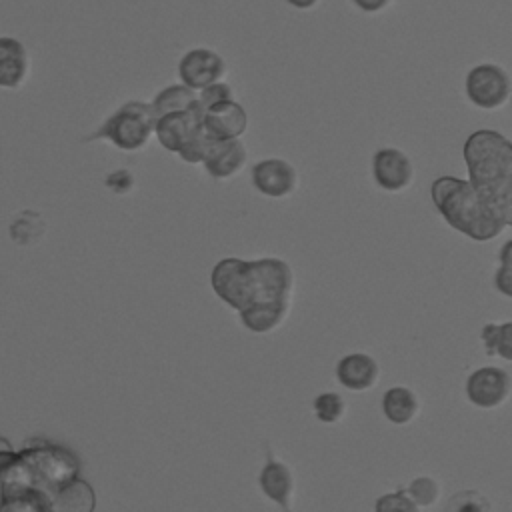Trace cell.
Here are the masks:
<instances>
[{
  "label": "cell",
  "mask_w": 512,
  "mask_h": 512,
  "mask_svg": "<svg viewBox=\"0 0 512 512\" xmlns=\"http://www.w3.org/2000/svg\"><path fill=\"white\" fill-rule=\"evenodd\" d=\"M226 72V60L212 48H192L178 62L180 82L196 92L212 82L224 80Z\"/></svg>",
  "instance_id": "cell-11"
},
{
  "label": "cell",
  "mask_w": 512,
  "mask_h": 512,
  "mask_svg": "<svg viewBox=\"0 0 512 512\" xmlns=\"http://www.w3.org/2000/svg\"><path fill=\"white\" fill-rule=\"evenodd\" d=\"M404 488L410 494V498L414 500V504L418 506V510L420 508H432L440 500V494H442L440 482L432 476H416Z\"/></svg>",
  "instance_id": "cell-23"
},
{
  "label": "cell",
  "mask_w": 512,
  "mask_h": 512,
  "mask_svg": "<svg viewBox=\"0 0 512 512\" xmlns=\"http://www.w3.org/2000/svg\"><path fill=\"white\" fill-rule=\"evenodd\" d=\"M480 340L488 356H498L504 362H512V320L484 324L480 330Z\"/></svg>",
  "instance_id": "cell-21"
},
{
  "label": "cell",
  "mask_w": 512,
  "mask_h": 512,
  "mask_svg": "<svg viewBox=\"0 0 512 512\" xmlns=\"http://www.w3.org/2000/svg\"><path fill=\"white\" fill-rule=\"evenodd\" d=\"M232 98H234V90L224 80L212 82V84L204 86L202 90H198V102H200L202 108H210L218 102H226V100H232Z\"/></svg>",
  "instance_id": "cell-27"
},
{
  "label": "cell",
  "mask_w": 512,
  "mask_h": 512,
  "mask_svg": "<svg viewBox=\"0 0 512 512\" xmlns=\"http://www.w3.org/2000/svg\"><path fill=\"white\" fill-rule=\"evenodd\" d=\"M250 178L256 192L274 200L292 196L300 184L296 166L284 158H264L256 162L250 170Z\"/></svg>",
  "instance_id": "cell-10"
},
{
  "label": "cell",
  "mask_w": 512,
  "mask_h": 512,
  "mask_svg": "<svg viewBox=\"0 0 512 512\" xmlns=\"http://www.w3.org/2000/svg\"><path fill=\"white\" fill-rule=\"evenodd\" d=\"M156 114L152 104L130 100L122 104L88 140H108L124 152L140 150L154 134Z\"/></svg>",
  "instance_id": "cell-5"
},
{
  "label": "cell",
  "mask_w": 512,
  "mask_h": 512,
  "mask_svg": "<svg viewBox=\"0 0 512 512\" xmlns=\"http://www.w3.org/2000/svg\"><path fill=\"white\" fill-rule=\"evenodd\" d=\"M212 142H214V138H210V136L202 130L194 140H190V142L178 152V156H180L186 164H202V162L206 160L210 148H212Z\"/></svg>",
  "instance_id": "cell-26"
},
{
  "label": "cell",
  "mask_w": 512,
  "mask_h": 512,
  "mask_svg": "<svg viewBox=\"0 0 512 512\" xmlns=\"http://www.w3.org/2000/svg\"><path fill=\"white\" fill-rule=\"evenodd\" d=\"M152 104V110L158 116H164L168 112H176V110H186V108H192L198 104V92L192 90L190 86L186 84H170L166 88H162L154 100L150 102Z\"/></svg>",
  "instance_id": "cell-20"
},
{
  "label": "cell",
  "mask_w": 512,
  "mask_h": 512,
  "mask_svg": "<svg viewBox=\"0 0 512 512\" xmlns=\"http://www.w3.org/2000/svg\"><path fill=\"white\" fill-rule=\"evenodd\" d=\"M464 92L472 106L494 112L504 108L512 98V78L502 66L494 62H482L468 70Z\"/></svg>",
  "instance_id": "cell-6"
},
{
  "label": "cell",
  "mask_w": 512,
  "mask_h": 512,
  "mask_svg": "<svg viewBox=\"0 0 512 512\" xmlns=\"http://www.w3.org/2000/svg\"><path fill=\"white\" fill-rule=\"evenodd\" d=\"M202 116H204V108L200 106V102L192 108L158 116L154 134L160 146L168 152L178 154L190 140H194L204 130Z\"/></svg>",
  "instance_id": "cell-8"
},
{
  "label": "cell",
  "mask_w": 512,
  "mask_h": 512,
  "mask_svg": "<svg viewBox=\"0 0 512 512\" xmlns=\"http://www.w3.org/2000/svg\"><path fill=\"white\" fill-rule=\"evenodd\" d=\"M312 410L318 422L322 424H338L348 410V404L338 392H322L314 398Z\"/></svg>",
  "instance_id": "cell-22"
},
{
  "label": "cell",
  "mask_w": 512,
  "mask_h": 512,
  "mask_svg": "<svg viewBox=\"0 0 512 512\" xmlns=\"http://www.w3.org/2000/svg\"><path fill=\"white\" fill-rule=\"evenodd\" d=\"M338 384L350 392H368L380 380V364L368 352H350L336 362Z\"/></svg>",
  "instance_id": "cell-14"
},
{
  "label": "cell",
  "mask_w": 512,
  "mask_h": 512,
  "mask_svg": "<svg viewBox=\"0 0 512 512\" xmlns=\"http://www.w3.org/2000/svg\"><path fill=\"white\" fill-rule=\"evenodd\" d=\"M292 302H270L238 312L240 324L252 334L276 332L288 318Z\"/></svg>",
  "instance_id": "cell-18"
},
{
  "label": "cell",
  "mask_w": 512,
  "mask_h": 512,
  "mask_svg": "<svg viewBox=\"0 0 512 512\" xmlns=\"http://www.w3.org/2000/svg\"><path fill=\"white\" fill-rule=\"evenodd\" d=\"M258 486L262 494L282 510L292 508V502L296 496L294 472L286 462L274 458L272 452H268L266 462L258 474Z\"/></svg>",
  "instance_id": "cell-13"
},
{
  "label": "cell",
  "mask_w": 512,
  "mask_h": 512,
  "mask_svg": "<svg viewBox=\"0 0 512 512\" xmlns=\"http://www.w3.org/2000/svg\"><path fill=\"white\" fill-rule=\"evenodd\" d=\"M214 294L232 310L242 312L270 302H292L294 270L278 256L244 260L226 256L210 272Z\"/></svg>",
  "instance_id": "cell-1"
},
{
  "label": "cell",
  "mask_w": 512,
  "mask_h": 512,
  "mask_svg": "<svg viewBox=\"0 0 512 512\" xmlns=\"http://www.w3.org/2000/svg\"><path fill=\"white\" fill-rule=\"evenodd\" d=\"M204 132L214 140H236L248 132V112L240 102L226 100L204 108Z\"/></svg>",
  "instance_id": "cell-12"
},
{
  "label": "cell",
  "mask_w": 512,
  "mask_h": 512,
  "mask_svg": "<svg viewBox=\"0 0 512 512\" xmlns=\"http://www.w3.org/2000/svg\"><path fill=\"white\" fill-rule=\"evenodd\" d=\"M490 508V500L478 490H460L446 504V512H488Z\"/></svg>",
  "instance_id": "cell-24"
},
{
  "label": "cell",
  "mask_w": 512,
  "mask_h": 512,
  "mask_svg": "<svg viewBox=\"0 0 512 512\" xmlns=\"http://www.w3.org/2000/svg\"><path fill=\"white\" fill-rule=\"evenodd\" d=\"M382 414L394 426L412 424L420 414V398L406 386H392L382 394Z\"/></svg>",
  "instance_id": "cell-17"
},
{
  "label": "cell",
  "mask_w": 512,
  "mask_h": 512,
  "mask_svg": "<svg viewBox=\"0 0 512 512\" xmlns=\"http://www.w3.org/2000/svg\"><path fill=\"white\" fill-rule=\"evenodd\" d=\"M494 288L500 296L512 300V266L500 264L494 272Z\"/></svg>",
  "instance_id": "cell-28"
},
{
  "label": "cell",
  "mask_w": 512,
  "mask_h": 512,
  "mask_svg": "<svg viewBox=\"0 0 512 512\" xmlns=\"http://www.w3.org/2000/svg\"><path fill=\"white\" fill-rule=\"evenodd\" d=\"M248 162V150L240 138L236 140H214L212 148L202 162L206 172L216 180H228L238 176Z\"/></svg>",
  "instance_id": "cell-15"
},
{
  "label": "cell",
  "mask_w": 512,
  "mask_h": 512,
  "mask_svg": "<svg viewBox=\"0 0 512 512\" xmlns=\"http://www.w3.org/2000/svg\"><path fill=\"white\" fill-rule=\"evenodd\" d=\"M30 70L26 46L14 36H0V88L14 90L22 86Z\"/></svg>",
  "instance_id": "cell-16"
},
{
  "label": "cell",
  "mask_w": 512,
  "mask_h": 512,
  "mask_svg": "<svg viewBox=\"0 0 512 512\" xmlns=\"http://www.w3.org/2000/svg\"><path fill=\"white\" fill-rule=\"evenodd\" d=\"M394 0H352V4L366 12V14H378V12H384Z\"/></svg>",
  "instance_id": "cell-29"
},
{
  "label": "cell",
  "mask_w": 512,
  "mask_h": 512,
  "mask_svg": "<svg viewBox=\"0 0 512 512\" xmlns=\"http://www.w3.org/2000/svg\"><path fill=\"white\" fill-rule=\"evenodd\" d=\"M96 504V496L92 486L80 476L62 484L50 502V510H92Z\"/></svg>",
  "instance_id": "cell-19"
},
{
  "label": "cell",
  "mask_w": 512,
  "mask_h": 512,
  "mask_svg": "<svg viewBox=\"0 0 512 512\" xmlns=\"http://www.w3.org/2000/svg\"><path fill=\"white\" fill-rule=\"evenodd\" d=\"M376 510L378 512H416L418 506L414 504V500L410 498V494L406 492V488H398L396 492H388V494H382L378 500H376Z\"/></svg>",
  "instance_id": "cell-25"
},
{
  "label": "cell",
  "mask_w": 512,
  "mask_h": 512,
  "mask_svg": "<svg viewBox=\"0 0 512 512\" xmlns=\"http://www.w3.org/2000/svg\"><path fill=\"white\" fill-rule=\"evenodd\" d=\"M462 158L468 180L512 226V140L490 128L474 130L462 146Z\"/></svg>",
  "instance_id": "cell-2"
},
{
  "label": "cell",
  "mask_w": 512,
  "mask_h": 512,
  "mask_svg": "<svg viewBox=\"0 0 512 512\" xmlns=\"http://www.w3.org/2000/svg\"><path fill=\"white\" fill-rule=\"evenodd\" d=\"M318 2L320 0H286V4L296 10H314L318 6Z\"/></svg>",
  "instance_id": "cell-31"
},
{
  "label": "cell",
  "mask_w": 512,
  "mask_h": 512,
  "mask_svg": "<svg viewBox=\"0 0 512 512\" xmlns=\"http://www.w3.org/2000/svg\"><path fill=\"white\" fill-rule=\"evenodd\" d=\"M498 262H500V264H506V266H512V238L500 246V250H498Z\"/></svg>",
  "instance_id": "cell-30"
},
{
  "label": "cell",
  "mask_w": 512,
  "mask_h": 512,
  "mask_svg": "<svg viewBox=\"0 0 512 512\" xmlns=\"http://www.w3.org/2000/svg\"><path fill=\"white\" fill-rule=\"evenodd\" d=\"M20 458L28 470L32 486L46 494L52 502V494L66 484L68 480L78 476L80 462L78 458L64 446L40 442L32 446H24L20 452Z\"/></svg>",
  "instance_id": "cell-4"
},
{
  "label": "cell",
  "mask_w": 512,
  "mask_h": 512,
  "mask_svg": "<svg viewBox=\"0 0 512 512\" xmlns=\"http://www.w3.org/2000/svg\"><path fill=\"white\" fill-rule=\"evenodd\" d=\"M412 158L400 148H380L372 156V178L382 192L402 194L414 184Z\"/></svg>",
  "instance_id": "cell-9"
},
{
  "label": "cell",
  "mask_w": 512,
  "mask_h": 512,
  "mask_svg": "<svg viewBox=\"0 0 512 512\" xmlns=\"http://www.w3.org/2000/svg\"><path fill=\"white\" fill-rule=\"evenodd\" d=\"M466 398L480 410H496L504 406L512 394V378L504 368L480 366L464 384Z\"/></svg>",
  "instance_id": "cell-7"
},
{
  "label": "cell",
  "mask_w": 512,
  "mask_h": 512,
  "mask_svg": "<svg viewBox=\"0 0 512 512\" xmlns=\"http://www.w3.org/2000/svg\"><path fill=\"white\" fill-rule=\"evenodd\" d=\"M430 198L446 224L474 242H490L506 228L504 218L470 180L440 176L430 186Z\"/></svg>",
  "instance_id": "cell-3"
}]
</instances>
